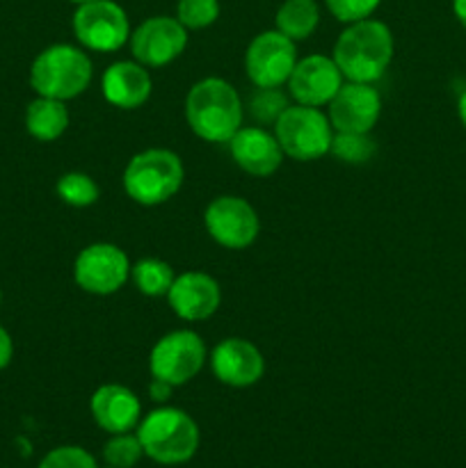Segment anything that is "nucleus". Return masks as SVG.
Segmentation results:
<instances>
[{
  "label": "nucleus",
  "instance_id": "7ed1b4c3",
  "mask_svg": "<svg viewBox=\"0 0 466 468\" xmlns=\"http://www.w3.org/2000/svg\"><path fill=\"white\" fill-rule=\"evenodd\" d=\"M142 451L163 466H178L196 455L201 432L196 420L178 407H163L146 414L137 425Z\"/></svg>",
  "mask_w": 466,
  "mask_h": 468
},
{
  "label": "nucleus",
  "instance_id": "423d86ee",
  "mask_svg": "<svg viewBox=\"0 0 466 468\" xmlns=\"http://www.w3.org/2000/svg\"><path fill=\"white\" fill-rule=\"evenodd\" d=\"M274 137L281 144L286 158L295 163H313L329 155L334 140V126L323 108L311 105H288L286 112L272 126Z\"/></svg>",
  "mask_w": 466,
  "mask_h": 468
},
{
  "label": "nucleus",
  "instance_id": "a211bd4d",
  "mask_svg": "<svg viewBox=\"0 0 466 468\" xmlns=\"http://www.w3.org/2000/svg\"><path fill=\"white\" fill-rule=\"evenodd\" d=\"M94 423L108 434H123L137 430L142 420V402L123 384H103L90 398Z\"/></svg>",
  "mask_w": 466,
  "mask_h": 468
},
{
  "label": "nucleus",
  "instance_id": "aec40b11",
  "mask_svg": "<svg viewBox=\"0 0 466 468\" xmlns=\"http://www.w3.org/2000/svg\"><path fill=\"white\" fill-rule=\"evenodd\" d=\"M69 108L64 101L37 96L26 108V131L27 135L39 142H55L67 133Z\"/></svg>",
  "mask_w": 466,
  "mask_h": 468
},
{
  "label": "nucleus",
  "instance_id": "f8f14e48",
  "mask_svg": "<svg viewBox=\"0 0 466 468\" xmlns=\"http://www.w3.org/2000/svg\"><path fill=\"white\" fill-rule=\"evenodd\" d=\"M190 32L176 16H151L131 32L132 59L146 69H163L172 64L187 48Z\"/></svg>",
  "mask_w": 466,
  "mask_h": 468
},
{
  "label": "nucleus",
  "instance_id": "6e6552de",
  "mask_svg": "<svg viewBox=\"0 0 466 468\" xmlns=\"http://www.w3.org/2000/svg\"><path fill=\"white\" fill-rule=\"evenodd\" d=\"M71 26L78 44L94 53H117L128 44L132 32L126 9L114 0H91L78 5Z\"/></svg>",
  "mask_w": 466,
  "mask_h": 468
},
{
  "label": "nucleus",
  "instance_id": "cd10ccee",
  "mask_svg": "<svg viewBox=\"0 0 466 468\" xmlns=\"http://www.w3.org/2000/svg\"><path fill=\"white\" fill-rule=\"evenodd\" d=\"M37 468H99L96 460L80 446H59L46 452Z\"/></svg>",
  "mask_w": 466,
  "mask_h": 468
},
{
  "label": "nucleus",
  "instance_id": "f257e3e1",
  "mask_svg": "<svg viewBox=\"0 0 466 468\" xmlns=\"http://www.w3.org/2000/svg\"><path fill=\"white\" fill-rule=\"evenodd\" d=\"M185 122L199 140L227 144L245 126V103L224 78H201L185 96Z\"/></svg>",
  "mask_w": 466,
  "mask_h": 468
},
{
  "label": "nucleus",
  "instance_id": "bb28decb",
  "mask_svg": "<svg viewBox=\"0 0 466 468\" xmlns=\"http://www.w3.org/2000/svg\"><path fill=\"white\" fill-rule=\"evenodd\" d=\"M176 18L190 30H206L219 18V0H178Z\"/></svg>",
  "mask_w": 466,
  "mask_h": 468
},
{
  "label": "nucleus",
  "instance_id": "c756f323",
  "mask_svg": "<svg viewBox=\"0 0 466 468\" xmlns=\"http://www.w3.org/2000/svg\"><path fill=\"white\" fill-rule=\"evenodd\" d=\"M174 388H176V387H172V384L163 382V379H154V378H151L149 398H151V400H154V402H160V405H164V402H167L169 398H172Z\"/></svg>",
  "mask_w": 466,
  "mask_h": 468
},
{
  "label": "nucleus",
  "instance_id": "6ab92c4d",
  "mask_svg": "<svg viewBox=\"0 0 466 468\" xmlns=\"http://www.w3.org/2000/svg\"><path fill=\"white\" fill-rule=\"evenodd\" d=\"M105 101L117 110H137L151 99L154 80L144 64L137 59H119L105 69L101 78Z\"/></svg>",
  "mask_w": 466,
  "mask_h": 468
},
{
  "label": "nucleus",
  "instance_id": "2eb2a0df",
  "mask_svg": "<svg viewBox=\"0 0 466 468\" xmlns=\"http://www.w3.org/2000/svg\"><path fill=\"white\" fill-rule=\"evenodd\" d=\"M215 379L224 387L247 388L260 382L265 373V359L259 347L247 338H224L208 356Z\"/></svg>",
  "mask_w": 466,
  "mask_h": 468
},
{
  "label": "nucleus",
  "instance_id": "72a5a7b5",
  "mask_svg": "<svg viewBox=\"0 0 466 468\" xmlns=\"http://www.w3.org/2000/svg\"><path fill=\"white\" fill-rule=\"evenodd\" d=\"M69 3H73V5H82V3H91V0H69Z\"/></svg>",
  "mask_w": 466,
  "mask_h": 468
},
{
  "label": "nucleus",
  "instance_id": "2f4dec72",
  "mask_svg": "<svg viewBox=\"0 0 466 468\" xmlns=\"http://www.w3.org/2000/svg\"><path fill=\"white\" fill-rule=\"evenodd\" d=\"M452 12H455L457 21L466 27V0H452Z\"/></svg>",
  "mask_w": 466,
  "mask_h": 468
},
{
  "label": "nucleus",
  "instance_id": "a878e982",
  "mask_svg": "<svg viewBox=\"0 0 466 468\" xmlns=\"http://www.w3.org/2000/svg\"><path fill=\"white\" fill-rule=\"evenodd\" d=\"M144 457L140 437L132 432L112 434L103 446L105 464L112 468H132Z\"/></svg>",
  "mask_w": 466,
  "mask_h": 468
},
{
  "label": "nucleus",
  "instance_id": "b1692460",
  "mask_svg": "<svg viewBox=\"0 0 466 468\" xmlns=\"http://www.w3.org/2000/svg\"><path fill=\"white\" fill-rule=\"evenodd\" d=\"M59 199L64 201L71 208H90L99 201L101 190L99 183L85 172H67L58 178V186H55Z\"/></svg>",
  "mask_w": 466,
  "mask_h": 468
},
{
  "label": "nucleus",
  "instance_id": "20e7f679",
  "mask_svg": "<svg viewBox=\"0 0 466 468\" xmlns=\"http://www.w3.org/2000/svg\"><path fill=\"white\" fill-rule=\"evenodd\" d=\"M94 69L82 46L53 44L41 50L30 64V87L37 96L71 101L90 87Z\"/></svg>",
  "mask_w": 466,
  "mask_h": 468
},
{
  "label": "nucleus",
  "instance_id": "dca6fc26",
  "mask_svg": "<svg viewBox=\"0 0 466 468\" xmlns=\"http://www.w3.org/2000/svg\"><path fill=\"white\" fill-rule=\"evenodd\" d=\"M169 309L185 323H201L217 314L222 304V288L208 272L187 270L176 274L167 292Z\"/></svg>",
  "mask_w": 466,
  "mask_h": 468
},
{
  "label": "nucleus",
  "instance_id": "0eeeda50",
  "mask_svg": "<svg viewBox=\"0 0 466 468\" xmlns=\"http://www.w3.org/2000/svg\"><path fill=\"white\" fill-rule=\"evenodd\" d=\"M208 361L204 338L192 329H176L155 341L149 355V373L154 379L183 387L192 382Z\"/></svg>",
  "mask_w": 466,
  "mask_h": 468
},
{
  "label": "nucleus",
  "instance_id": "473e14b6",
  "mask_svg": "<svg viewBox=\"0 0 466 468\" xmlns=\"http://www.w3.org/2000/svg\"><path fill=\"white\" fill-rule=\"evenodd\" d=\"M457 112H460L461 123H464V128H466V90L461 91L460 101H457Z\"/></svg>",
  "mask_w": 466,
  "mask_h": 468
},
{
  "label": "nucleus",
  "instance_id": "f704fd0d",
  "mask_svg": "<svg viewBox=\"0 0 466 468\" xmlns=\"http://www.w3.org/2000/svg\"><path fill=\"white\" fill-rule=\"evenodd\" d=\"M0 304H3V291H0Z\"/></svg>",
  "mask_w": 466,
  "mask_h": 468
},
{
  "label": "nucleus",
  "instance_id": "4468645a",
  "mask_svg": "<svg viewBox=\"0 0 466 468\" xmlns=\"http://www.w3.org/2000/svg\"><path fill=\"white\" fill-rule=\"evenodd\" d=\"M345 82L341 69L327 55H306L297 59L291 78H288V94L295 103L311 105V108H324L336 96L341 85Z\"/></svg>",
  "mask_w": 466,
  "mask_h": 468
},
{
  "label": "nucleus",
  "instance_id": "f3484780",
  "mask_svg": "<svg viewBox=\"0 0 466 468\" xmlns=\"http://www.w3.org/2000/svg\"><path fill=\"white\" fill-rule=\"evenodd\" d=\"M227 144L233 163L242 172L256 178L272 176L286 158L274 133L265 126H256V123L242 126Z\"/></svg>",
  "mask_w": 466,
  "mask_h": 468
},
{
  "label": "nucleus",
  "instance_id": "1a4fd4ad",
  "mask_svg": "<svg viewBox=\"0 0 466 468\" xmlns=\"http://www.w3.org/2000/svg\"><path fill=\"white\" fill-rule=\"evenodd\" d=\"M131 259L112 242H94L78 251L73 261V279L90 295L108 297L122 291L131 279Z\"/></svg>",
  "mask_w": 466,
  "mask_h": 468
},
{
  "label": "nucleus",
  "instance_id": "7c9ffc66",
  "mask_svg": "<svg viewBox=\"0 0 466 468\" xmlns=\"http://www.w3.org/2000/svg\"><path fill=\"white\" fill-rule=\"evenodd\" d=\"M12 356H14V341L9 336L7 329L0 324V370L7 368L12 364Z\"/></svg>",
  "mask_w": 466,
  "mask_h": 468
},
{
  "label": "nucleus",
  "instance_id": "ddd939ff",
  "mask_svg": "<svg viewBox=\"0 0 466 468\" xmlns=\"http://www.w3.org/2000/svg\"><path fill=\"white\" fill-rule=\"evenodd\" d=\"M382 114V96L370 82L345 80L327 105L336 133H373Z\"/></svg>",
  "mask_w": 466,
  "mask_h": 468
},
{
  "label": "nucleus",
  "instance_id": "39448f33",
  "mask_svg": "<svg viewBox=\"0 0 466 468\" xmlns=\"http://www.w3.org/2000/svg\"><path fill=\"white\" fill-rule=\"evenodd\" d=\"M185 181L181 155L172 149H144L128 160L123 169V192L140 206H160L176 197Z\"/></svg>",
  "mask_w": 466,
  "mask_h": 468
},
{
  "label": "nucleus",
  "instance_id": "c9c22d12",
  "mask_svg": "<svg viewBox=\"0 0 466 468\" xmlns=\"http://www.w3.org/2000/svg\"><path fill=\"white\" fill-rule=\"evenodd\" d=\"M105 468H112V466H105Z\"/></svg>",
  "mask_w": 466,
  "mask_h": 468
},
{
  "label": "nucleus",
  "instance_id": "f03ea898",
  "mask_svg": "<svg viewBox=\"0 0 466 468\" xmlns=\"http://www.w3.org/2000/svg\"><path fill=\"white\" fill-rule=\"evenodd\" d=\"M396 41L391 27L377 18L347 23L334 44V62L341 69L343 78L352 82H375L391 67Z\"/></svg>",
  "mask_w": 466,
  "mask_h": 468
},
{
  "label": "nucleus",
  "instance_id": "c85d7f7f",
  "mask_svg": "<svg viewBox=\"0 0 466 468\" xmlns=\"http://www.w3.org/2000/svg\"><path fill=\"white\" fill-rule=\"evenodd\" d=\"M382 0H324V7L329 9L336 21L341 23H356L370 18L375 14V9L379 7Z\"/></svg>",
  "mask_w": 466,
  "mask_h": 468
},
{
  "label": "nucleus",
  "instance_id": "393cba45",
  "mask_svg": "<svg viewBox=\"0 0 466 468\" xmlns=\"http://www.w3.org/2000/svg\"><path fill=\"white\" fill-rule=\"evenodd\" d=\"M377 144L370 133H336L334 131L329 155L345 165H365L373 160Z\"/></svg>",
  "mask_w": 466,
  "mask_h": 468
},
{
  "label": "nucleus",
  "instance_id": "9d476101",
  "mask_svg": "<svg viewBox=\"0 0 466 468\" xmlns=\"http://www.w3.org/2000/svg\"><path fill=\"white\" fill-rule=\"evenodd\" d=\"M204 227L210 240L224 250L240 251L254 245L260 233V219L254 206L236 195L215 197L204 210Z\"/></svg>",
  "mask_w": 466,
  "mask_h": 468
},
{
  "label": "nucleus",
  "instance_id": "5701e85b",
  "mask_svg": "<svg viewBox=\"0 0 466 468\" xmlns=\"http://www.w3.org/2000/svg\"><path fill=\"white\" fill-rule=\"evenodd\" d=\"M288 94L281 87H256L245 105V112L254 119L256 126H274L277 119L286 112Z\"/></svg>",
  "mask_w": 466,
  "mask_h": 468
},
{
  "label": "nucleus",
  "instance_id": "9b49d317",
  "mask_svg": "<svg viewBox=\"0 0 466 468\" xmlns=\"http://www.w3.org/2000/svg\"><path fill=\"white\" fill-rule=\"evenodd\" d=\"M297 41L274 27L263 30L245 50V73L254 87H283L297 64Z\"/></svg>",
  "mask_w": 466,
  "mask_h": 468
},
{
  "label": "nucleus",
  "instance_id": "412c9836",
  "mask_svg": "<svg viewBox=\"0 0 466 468\" xmlns=\"http://www.w3.org/2000/svg\"><path fill=\"white\" fill-rule=\"evenodd\" d=\"M277 30L288 39H309L320 26V7L315 0H283L277 9Z\"/></svg>",
  "mask_w": 466,
  "mask_h": 468
},
{
  "label": "nucleus",
  "instance_id": "4be33fe9",
  "mask_svg": "<svg viewBox=\"0 0 466 468\" xmlns=\"http://www.w3.org/2000/svg\"><path fill=\"white\" fill-rule=\"evenodd\" d=\"M176 272L167 261L142 259L131 268V282L144 297H167Z\"/></svg>",
  "mask_w": 466,
  "mask_h": 468
}]
</instances>
